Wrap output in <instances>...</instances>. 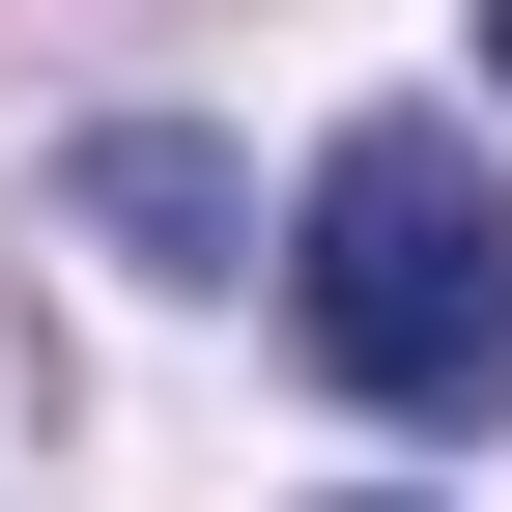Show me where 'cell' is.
I'll use <instances>...</instances> for the list:
<instances>
[{
    "mask_svg": "<svg viewBox=\"0 0 512 512\" xmlns=\"http://www.w3.org/2000/svg\"><path fill=\"white\" fill-rule=\"evenodd\" d=\"M285 313H313V370H342L370 427H512V200H484L456 114L313 143V200H285Z\"/></svg>",
    "mask_w": 512,
    "mask_h": 512,
    "instance_id": "6da1fadb",
    "label": "cell"
},
{
    "mask_svg": "<svg viewBox=\"0 0 512 512\" xmlns=\"http://www.w3.org/2000/svg\"><path fill=\"white\" fill-rule=\"evenodd\" d=\"M86 200H114V228H143V256H228V171H200V143H114V171H86Z\"/></svg>",
    "mask_w": 512,
    "mask_h": 512,
    "instance_id": "7a4b0ae2",
    "label": "cell"
},
{
    "mask_svg": "<svg viewBox=\"0 0 512 512\" xmlns=\"http://www.w3.org/2000/svg\"><path fill=\"white\" fill-rule=\"evenodd\" d=\"M484 86H512V0H484Z\"/></svg>",
    "mask_w": 512,
    "mask_h": 512,
    "instance_id": "3957f363",
    "label": "cell"
},
{
    "mask_svg": "<svg viewBox=\"0 0 512 512\" xmlns=\"http://www.w3.org/2000/svg\"><path fill=\"white\" fill-rule=\"evenodd\" d=\"M370 512H399V484H370Z\"/></svg>",
    "mask_w": 512,
    "mask_h": 512,
    "instance_id": "277c9868",
    "label": "cell"
}]
</instances>
